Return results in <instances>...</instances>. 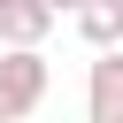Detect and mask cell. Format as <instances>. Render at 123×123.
<instances>
[{
	"instance_id": "cell-1",
	"label": "cell",
	"mask_w": 123,
	"mask_h": 123,
	"mask_svg": "<svg viewBox=\"0 0 123 123\" xmlns=\"http://www.w3.org/2000/svg\"><path fill=\"white\" fill-rule=\"evenodd\" d=\"M46 100V54H0V123H23Z\"/></svg>"
},
{
	"instance_id": "cell-2",
	"label": "cell",
	"mask_w": 123,
	"mask_h": 123,
	"mask_svg": "<svg viewBox=\"0 0 123 123\" xmlns=\"http://www.w3.org/2000/svg\"><path fill=\"white\" fill-rule=\"evenodd\" d=\"M62 15L46 0H0V54H38V38L54 31Z\"/></svg>"
},
{
	"instance_id": "cell-3",
	"label": "cell",
	"mask_w": 123,
	"mask_h": 123,
	"mask_svg": "<svg viewBox=\"0 0 123 123\" xmlns=\"http://www.w3.org/2000/svg\"><path fill=\"white\" fill-rule=\"evenodd\" d=\"M92 123H123V54L92 62Z\"/></svg>"
},
{
	"instance_id": "cell-4",
	"label": "cell",
	"mask_w": 123,
	"mask_h": 123,
	"mask_svg": "<svg viewBox=\"0 0 123 123\" xmlns=\"http://www.w3.org/2000/svg\"><path fill=\"white\" fill-rule=\"evenodd\" d=\"M77 31H85L100 54H115V38H123V15H115V8H85V15H77Z\"/></svg>"
}]
</instances>
